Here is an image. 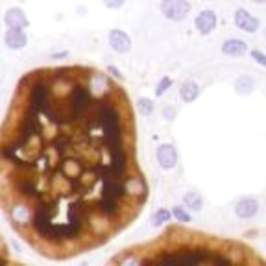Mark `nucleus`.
I'll return each instance as SVG.
<instances>
[{"instance_id": "obj_7", "label": "nucleus", "mask_w": 266, "mask_h": 266, "mask_svg": "<svg viewBox=\"0 0 266 266\" xmlns=\"http://www.w3.org/2000/svg\"><path fill=\"white\" fill-rule=\"evenodd\" d=\"M257 213H259V201L255 200V198H242L235 205V214L239 218H244V220L253 218Z\"/></svg>"}, {"instance_id": "obj_5", "label": "nucleus", "mask_w": 266, "mask_h": 266, "mask_svg": "<svg viewBox=\"0 0 266 266\" xmlns=\"http://www.w3.org/2000/svg\"><path fill=\"white\" fill-rule=\"evenodd\" d=\"M196 30L201 33V35H209L216 28V13L213 9H203L200 13L196 15Z\"/></svg>"}, {"instance_id": "obj_14", "label": "nucleus", "mask_w": 266, "mask_h": 266, "mask_svg": "<svg viewBox=\"0 0 266 266\" xmlns=\"http://www.w3.org/2000/svg\"><path fill=\"white\" fill-rule=\"evenodd\" d=\"M170 218H172V213L167 211V209H159L156 214H154V224L156 226H165V224H169Z\"/></svg>"}, {"instance_id": "obj_3", "label": "nucleus", "mask_w": 266, "mask_h": 266, "mask_svg": "<svg viewBox=\"0 0 266 266\" xmlns=\"http://www.w3.org/2000/svg\"><path fill=\"white\" fill-rule=\"evenodd\" d=\"M190 4L185 0H165L161 4L163 15L170 20H183L190 11Z\"/></svg>"}, {"instance_id": "obj_16", "label": "nucleus", "mask_w": 266, "mask_h": 266, "mask_svg": "<svg viewBox=\"0 0 266 266\" xmlns=\"http://www.w3.org/2000/svg\"><path fill=\"white\" fill-rule=\"evenodd\" d=\"M170 85H172V78H163L161 82H159V85H157V91H156L157 96H161L163 92L167 91Z\"/></svg>"}, {"instance_id": "obj_17", "label": "nucleus", "mask_w": 266, "mask_h": 266, "mask_svg": "<svg viewBox=\"0 0 266 266\" xmlns=\"http://www.w3.org/2000/svg\"><path fill=\"white\" fill-rule=\"evenodd\" d=\"M252 59H255L259 65L266 67V54L261 52V50H252Z\"/></svg>"}, {"instance_id": "obj_13", "label": "nucleus", "mask_w": 266, "mask_h": 266, "mask_svg": "<svg viewBox=\"0 0 266 266\" xmlns=\"http://www.w3.org/2000/svg\"><path fill=\"white\" fill-rule=\"evenodd\" d=\"M11 255H9V248H7V242L4 240V237L0 235V266H7L11 263Z\"/></svg>"}, {"instance_id": "obj_11", "label": "nucleus", "mask_w": 266, "mask_h": 266, "mask_svg": "<svg viewBox=\"0 0 266 266\" xmlns=\"http://www.w3.org/2000/svg\"><path fill=\"white\" fill-rule=\"evenodd\" d=\"M183 203H185V207L187 209H192L196 213H200L201 207H203V200H201V194L198 190H188L185 192L183 196Z\"/></svg>"}, {"instance_id": "obj_6", "label": "nucleus", "mask_w": 266, "mask_h": 266, "mask_svg": "<svg viewBox=\"0 0 266 266\" xmlns=\"http://www.w3.org/2000/svg\"><path fill=\"white\" fill-rule=\"evenodd\" d=\"M157 161L161 165V169L165 170H170L176 167V163H177V152L172 144H161L159 148H157Z\"/></svg>"}, {"instance_id": "obj_9", "label": "nucleus", "mask_w": 266, "mask_h": 266, "mask_svg": "<svg viewBox=\"0 0 266 266\" xmlns=\"http://www.w3.org/2000/svg\"><path fill=\"white\" fill-rule=\"evenodd\" d=\"M179 96H181L183 102H194L196 98L200 96V85L196 84L194 80H187V82H183L181 89H179Z\"/></svg>"}, {"instance_id": "obj_18", "label": "nucleus", "mask_w": 266, "mask_h": 266, "mask_svg": "<svg viewBox=\"0 0 266 266\" xmlns=\"http://www.w3.org/2000/svg\"><path fill=\"white\" fill-rule=\"evenodd\" d=\"M139 104H141V111H143L144 115H146V113H152V109H154L152 100H146V98H143V100H139Z\"/></svg>"}, {"instance_id": "obj_8", "label": "nucleus", "mask_w": 266, "mask_h": 266, "mask_svg": "<svg viewBox=\"0 0 266 266\" xmlns=\"http://www.w3.org/2000/svg\"><path fill=\"white\" fill-rule=\"evenodd\" d=\"M109 45H111V48L117 50V52H128L131 46V41L124 32H120V30H113L109 35Z\"/></svg>"}, {"instance_id": "obj_1", "label": "nucleus", "mask_w": 266, "mask_h": 266, "mask_svg": "<svg viewBox=\"0 0 266 266\" xmlns=\"http://www.w3.org/2000/svg\"><path fill=\"white\" fill-rule=\"evenodd\" d=\"M130 96L89 65L41 67L17 82L0 122V209L41 257L98 250L143 211Z\"/></svg>"}, {"instance_id": "obj_15", "label": "nucleus", "mask_w": 266, "mask_h": 266, "mask_svg": "<svg viewBox=\"0 0 266 266\" xmlns=\"http://www.w3.org/2000/svg\"><path fill=\"white\" fill-rule=\"evenodd\" d=\"M172 216H174L177 222H181V224L190 222V214L185 211V207H177V205H176V207L172 209Z\"/></svg>"}, {"instance_id": "obj_19", "label": "nucleus", "mask_w": 266, "mask_h": 266, "mask_svg": "<svg viewBox=\"0 0 266 266\" xmlns=\"http://www.w3.org/2000/svg\"><path fill=\"white\" fill-rule=\"evenodd\" d=\"M265 35H266V30H265Z\"/></svg>"}, {"instance_id": "obj_4", "label": "nucleus", "mask_w": 266, "mask_h": 266, "mask_svg": "<svg viewBox=\"0 0 266 266\" xmlns=\"http://www.w3.org/2000/svg\"><path fill=\"white\" fill-rule=\"evenodd\" d=\"M233 20H235V26L246 33H255L259 30V19L253 17L246 7H237V11H235V15H233Z\"/></svg>"}, {"instance_id": "obj_10", "label": "nucleus", "mask_w": 266, "mask_h": 266, "mask_svg": "<svg viewBox=\"0 0 266 266\" xmlns=\"http://www.w3.org/2000/svg\"><path fill=\"white\" fill-rule=\"evenodd\" d=\"M248 45L242 39H227L222 43V52L226 56H242L246 54Z\"/></svg>"}, {"instance_id": "obj_12", "label": "nucleus", "mask_w": 266, "mask_h": 266, "mask_svg": "<svg viewBox=\"0 0 266 266\" xmlns=\"http://www.w3.org/2000/svg\"><path fill=\"white\" fill-rule=\"evenodd\" d=\"M253 87H255V84H253V80L250 78V76H240V78H237V82H235V89H237V92L242 94V96L250 94V92L253 91Z\"/></svg>"}, {"instance_id": "obj_2", "label": "nucleus", "mask_w": 266, "mask_h": 266, "mask_svg": "<svg viewBox=\"0 0 266 266\" xmlns=\"http://www.w3.org/2000/svg\"><path fill=\"white\" fill-rule=\"evenodd\" d=\"M105 266H266L253 248L170 226L156 239L124 248Z\"/></svg>"}]
</instances>
